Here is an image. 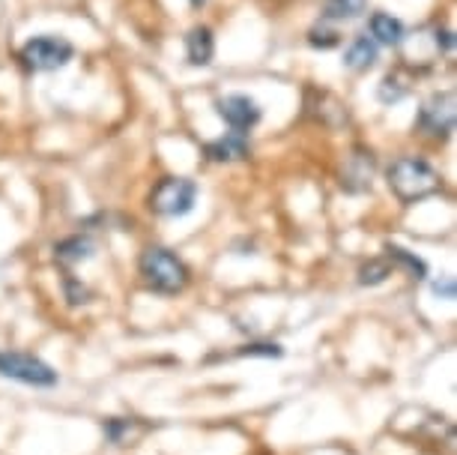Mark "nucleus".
<instances>
[{"label":"nucleus","mask_w":457,"mask_h":455,"mask_svg":"<svg viewBox=\"0 0 457 455\" xmlns=\"http://www.w3.org/2000/svg\"><path fill=\"white\" fill-rule=\"evenodd\" d=\"M72 57H75L72 42L63 37H33L21 48L24 66L33 72H54L60 66H66Z\"/></svg>","instance_id":"obj_4"},{"label":"nucleus","mask_w":457,"mask_h":455,"mask_svg":"<svg viewBox=\"0 0 457 455\" xmlns=\"http://www.w3.org/2000/svg\"><path fill=\"white\" fill-rule=\"evenodd\" d=\"M0 375L10 381L28 383V386H54L57 372L39 357L21 354V350H0Z\"/></svg>","instance_id":"obj_5"},{"label":"nucleus","mask_w":457,"mask_h":455,"mask_svg":"<svg viewBox=\"0 0 457 455\" xmlns=\"http://www.w3.org/2000/svg\"><path fill=\"white\" fill-rule=\"evenodd\" d=\"M215 108H219V114L224 123L230 126V132H248V129H254L261 123V108H257L254 99L243 97V93H230V97H221L215 102Z\"/></svg>","instance_id":"obj_7"},{"label":"nucleus","mask_w":457,"mask_h":455,"mask_svg":"<svg viewBox=\"0 0 457 455\" xmlns=\"http://www.w3.org/2000/svg\"><path fill=\"white\" fill-rule=\"evenodd\" d=\"M434 294H436V297H443V299H448V303H452V299H454V279H452V276L436 279V282H434Z\"/></svg>","instance_id":"obj_20"},{"label":"nucleus","mask_w":457,"mask_h":455,"mask_svg":"<svg viewBox=\"0 0 457 455\" xmlns=\"http://www.w3.org/2000/svg\"><path fill=\"white\" fill-rule=\"evenodd\" d=\"M386 252H389L392 261L403 264V267H407V270L412 273V279H425V276H428V264L421 261V257L410 255L407 249H401V246H389V249H386Z\"/></svg>","instance_id":"obj_15"},{"label":"nucleus","mask_w":457,"mask_h":455,"mask_svg":"<svg viewBox=\"0 0 457 455\" xmlns=\"http://www.w3.org/2000/svg\"><path fill=\"white\" fill-rule=\"evenodd\" d=\"M197 201V186L188 177H168L153 189L150 195V210L159 213V216L177 219L186 216V213L195 210Z\"/></svg>","instance_id":"obj_3"},{"label":"nucleus","mask_w":457,"mask_h":455,"mask_svg":"<svg viewBox=\"0 0 457 455\" xmlns=\"http://www.w3.org/2000/svg\"><path fill=\"white\" fill-rule=\"evenodd\" d=\"M389 189L401 204H416L443 189V177L419 156H401L389 165Z\"/></svg>","instance_id":"obj_1"},{"label":"nucleus","mask_w":457,"mask_h":455,"mask_svg":"<svg viewBox=\"0 0 457 455\" xmlns=\"http://www.w3.org/2000/svg\"><path fill=\"white\" fill-rule=\"evenodd\" d=\"M323 13H326V19L350 21V19H359V15L365 13V0H326Z\"/></svg>","instance_id":"obj_14"},{"label":"nucleus","mask_w":457,"mask_h":455,"mask_svg":"<svg viewBox=\"0 0 457 455\" xmlns=\"http://www.w3.org/2000/svg\"><path fill=\"white\" fill-rule=\"evenodd\" d=\"M141 276L159 294H179L188 285V270L174 252L162 246L146 249L141 255Z\"/></svg>","instance_id":"obj_2"},{"label":"nucleus","mask_w":457,"mask_h":455,"mask_svg":"<svg viewBox=\"0 0 457 455\" xmlns=\"http://www.w3.org/2000/svg\"><path fill=\"white\" fill-rule=\"evenodd\" d=\"M419 126L428 135L445 139L454 129V93H434L419 111Z\"/></svg>","instance_id":"obj_6"},{"label":"nucleus","mask_w":457,"mask_h":455,"mask_svg":"<svg viewBox=\"0 0 457 455\" xmlns=\"http://www.w3.org/2000/svg\"><path fill=\"white\" fill-rule=\"evenodd\" d=\"M403 93H407V88H401L392 75L389 79H383V84H379V99L383 102H398V99H403Z\"/></svg>","instance_id":"obj_17"},{"label":"nucleus","mask_w":457,"mask_h":455,"mask_svg":"<svg viewBox=\"0 0 457 455\" xmlns=\"http://www.w3.org/2000/svg\"><path fill=\"white\" fill-rule=\"evenodd\" d=\"M389 276H392L389 264L379 261V257H374V261H368L365 267L359 270V282H361V285H379V282H386Z\"/></svg>","instance_id":"obj_16"},{"label":"nucleus","mask_w":457,"mask_h":455,"mask_svg":"<svg viewBox=\"0 0 457 455\" xmlns=\"http://www.w3.org/2000/svg\"><path fill=\"white\" fill-rule=\"evenodd\" d=\"M206 4V0H192V6H204Z\"/></svg>","instance_id":"obj_21"},{"label":"nucleus","mask_w":457,"mask_h":455,"mask_svg":"<svg viewBox=\"0 0 457 455\" xmlns=\"http://www.w3.org/2000/svg\"><path fill=\"white\" fill-rule=\"evenodd\" d=\"M344 63H347L350 70H356V72L370 70V66L377 63V42L370 37H356L350 42L347 55H344Z\"/></svg>","instance_id":"obj_11"},{"label":"nucleus","mask_w":457,"mask_h":455,"mask_svg":"<svg viewBox=\"0 0 457 455\" xmlns=\"http://www.w3.org/2000/svg\"><path fill=\"white\" fill-rule=\"evenodd\" d=\"M186 51H188V63H195V66L212 63V55H215L212 30L210 28H195L186 37Z\"/></svg>","instance_id":"obj_10"},{"label":"nucleus","mask_w":457,"mask_h":455,"mask_svg":"<svg viewBox=\"0 0 457 455\" xmlns=\"http://www.w3.org/2000/svg\"><path fill=\"white\" fill-rule=\"evenodd\" d=\"M248 153H252V147H248L245 135L243 132H230L224 135V139L206 144V156L215 159V162H237V159H248Z\"/></svg>","instance_id":"obj_9"},{"label":"nucleus","mask_w":457,"mask_h":455,"mask_svg":"<svg viewBox=\"0 0 457 455\" xmlns=\"http://www.w3.org/2000/svg\"><path fill=\"white\" fill-rule=\"evenodd\" d=\"M374 171H377V159L370 156V150L356 147L341 165V186L347 192H368L370 183H374Z\"/></svg>","instance_id":"obj_8"},{"label":"nucleus","mask_w":457,"mask_h":455,"mask_svg":"<svg viewBox=\"0 0 457 455\" xmlns=\"http://www.w3.org/2000/svg\"><path fill=\"white\" fill-rule=\"evenodd\" d=\"M370 37H374V42H383V46H401L403 24L392 19L389 13H374L370 15Z\"/></svg>","instance_id":"obj_12"},{"label":"nucleus","mask_w":457,"mask_h":455,"mask_svg":"<svg viewBox=\"0 0 457 455\" xmlns=\"http://www.w3.org/2000/svg\"><path fill=\"white\" fill-rule=\"evenodd\" d=\"M57 261L66 264V267H72V264H81L87 261V257L93 255V240L75 234V237H66L63 243H57Z\"/></svg>","instance_id":"obj_13"},{"label":"nucleus","mask_w":457,"mask_h":455,"mask_svg":"<svg viewBox=\"0 0 457 455\" xmlns=\"http://www.w3.org/2000/svg\"><path fill=\"white\" fill-rule=\"evenodd\" d=\"M312 46L317 48H332V46H338V33L335 30H312Z\"/></svg>","instance_id":"obj_19"},{"label":"nucleus","mask_w":457,"mask_h":455,"mask_svg":"<svg viewBox=\"0 0 457 455\" xmlns=\"http://www.w3.org/2000/svg\"><path fill=\"white\" fill-rule=\"evenodd\" d=\"M105 432H108V437L114 443H123L129 434H132V423H126V419H114V423H108L105 426Z\"/></svg>","instance_id":"obj_18"}]
</instances>
